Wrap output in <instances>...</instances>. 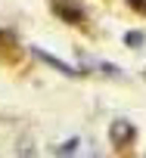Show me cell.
Here are the masks:
<instances>
[{"instance_id":"6da1fadb","label":"cell","mask_w":146,"mask_h":158,"mask_svg":"<svg viewBox=\"0 0 146 158\" xmlns=\"http://www.w3.org/2000/svg\"><path fill=\"white\" fill-rule=\"evenodd\" d=\"M53 6H56V13H59L62 19H68V22H81V19H84V6L78 3V0H53Z\"/></svg>"},{"instance_id":"5b68a950","label":"cell","mask_w":146,"mask_h":158,"mask_svg":"<svg viewBox=\"0 0 146 158\" xmlns=\"http://www.w3.org/2000/svg\"><path fill=\"white\" fill-rule=\"evenodd\" d=\"M140 40H143V37H140V34H137V31H134V34H131V37H127V44H131V47H140Z\"/></svg>"},{"instance_id":"277c9868","label":"cell","mask_w":146,"mask_h":158,"mask_svg":"<svg viewBox=\"0 0 146 158\" xmlns=\"http://www.w3.org/2000/svg\"><path fill=\"white\" fill-rule=\"evenodd\" d=\"M131 6H137V13H146V0H127Z\"/></svg>"},{"instance_id":"3957f363","label":"cell","mask_w":146,"mask_h":158,"mask_svg":"<svg viewBox=\"0 0 146 158\" xmlns=\"http://www.w3.org/2000/svg\"><path fill=\"white\" fill-rule=\"evenodd\" d=\"M34 56H41L47 65H53V68H59V71H65V74H75V68H68V65H62L56 56H50V53H44V50H34Z\"/></svg>"},{"instance_id":"7a4b0ae2","label":"cell","mask_w":146,"mask_h":158,"mask_svg":"<svg viewBox=\"0 0 146 158\" xmlns=\"http://www.w3.org/2000/svg\"><path fill=\"white\" fill-rule=\"evenodd\" d=\"M112 139H115V146H127L134 139V127L127 121H115L112 124Z\"/></svg>"}]
</instances>
